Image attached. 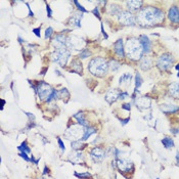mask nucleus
<instances>
[{
  "label": "nucleus",
  "mask_w": 179,
  "mask_h": 179,
  "mask_svg": "<svg viewBox=\"0 0 179 179\" xmlns=\"http://www.w3.org/2000/svg\"><path fill=\"white\" fill-rule=\"evenodd\" d=\"M71 56V52L68 48L62 49V50H55V52L52 53L51 55V60L53 63H59L60 67H65L68 63V60Z\"/></svg>",
  "instance_id": "obj_5"
},
{
  "label": "nucleus",
  "mask_w": 179,
  "mask_h": 179,
  "mask_svg": "<svg viewBox=\"0 0 179 179\" xmlns=\"http://www.w3.org/2000/svg\"><path fill=\"white\" fill-rule=\"evenodd\" d=\"M127 97H129V94H128V92H127V91H121L120 96H119V100H125V98H127Z\"/></svg>",
  "instance_id": "obj_41"
},
{
  "label": "nucleus",
  "mask_w": 179,
  "mask_h": 179,
  "mask_svg": "<svg viewBox=\"0 0 179 179\" xmlns=\"http://www.w3.org/2000/svg\"><path fill=\"white\" fill-rule=\"evenodd\" d=\"M167 18L172 24L179 25V6L172 5L171 7L168 9Z\"/></svg>",
  "instance_id": "obj_12"
},
{
  "label": "nucleus",
  "mask_w": 179,
  "mask_h": 179,
  "mask_svg": "<svg viewBox=\"0 0 179 179\" xmlns=\"http://www.w3.org/2000/svg\"><path fill=\"white\" fill-rule=\"evenodd\" d=\"M118 21L119 23L123 26H135L137 24L136 17L134 15L132 12L128 10H123L118 17Z\"/></svg>",
  "instance_id": "obj_9"
},
{
  "label": "nucleus",
  "mask_w": 179,
  "mask_h": 179,
  "mask_svg": "<svg viewBox=\"0 0 179 179\" xmlns=\"http://www.w3.org/2000/svg\"><path fill=\"white\" fill-rule=\"evenodd\" d=\"M71 68L73 70V72L77 73L78 75H82L83 68H82V63L79 59H73L71 63Z\"/></svg>",
  "instance_id": "obj_24"
},
{
  "label": "nucleus",
  "mask_w": 179,
  "mask_h": 179,
  "mask_svg": "<svg viewBox=\"0 0 179 179\" xmlns=\"http://www.w3.org/2000/svg\"><path fill=\"white\" fill-rule=\"evenodd\" d=\"M83 18L82 12H77L74 15H72L69 20V24L75 28H81V21Z\"/></svg>",
  "instance_id": "obj_21"
},
{
  "label": "nucleus",
  "mask_w": 179,
  "mask_h": 179,
  "mask_svg": "<svg viewBox=\"0 0 179 179\" xmlns=\"http://www.w3.org/2000/svg\"><path fill=\"white\" fill-rule=\"evenodd\" d=\"M170 131H171L172 134H174V135H178V134H179V127H177V128H172Z\"/></svg>",
  "instance_id": "obj_48"
},
{
  "label": "nucleus",
  "mask_w": 179,
  "mask_h": 179,
  "mask_svg": "<svg viewBox=\"0 0 179 179\" xmlns=\"http://www.w3.org/2000/svg\"><path fill=\"white\" fill-rule=\"evenodd\" d=\"M69 160L73 163V164H79V163L83 160L82 153L79 151H76L74 153H71V155H70Z\"/></svg>",
  "instance_id": "obj_27"
},
{
  "label": "nucleus",
  "mask_w": 179,
  "mask_h": 179,
  "mask_svg": "<svg viewBox=\"0 0 179 179\" xmlns=\"http://www.w3.org/2000/svg\"><path fill=\"white\" fill-rule=\"evenodd\" d=\"M120 93H121V90H118V89H111V90H108V93L105 94V100H107L110 104H114L115 101H117L119 100Z\"/></svg>",
  "instance_id": "obj_19"
},
{
  "label": "nucleus",
  "mask_w": 179,
  "mask_h": 179,
  "mask_svg": "<svg viewBox=\"0 0 179 179\" xmlns=\"http://www.w3.org/2000/svg\"><path fill=\"white\" fill-rule=\"evenodd\" d=\"M18 149L20 151V153H31V148H29L27 142L24 141L20 146H18Z\"/></svg>",
  "instance_id": "obj_35"
},
{
  "label": "nucleus",
  "mask_w": 179,
  "mask_h": 179,
  "mask_svg": "<svg viewBox=\"0 0 179 179\" xmlns=\"http://www.w3.org/2000/svg\"><path fill=\"white\" fill-rule=\"evenodd\" d=\"M160 110L166 115L176 114L179 112V105L173 104H162L160 105Z\"/></svg>",
  "instance_id": "obj_14"
},
{
  "label": "nucleus",
  "mask_w": 179,
  "mask_h": 179,
  "mask_svg": "<svg viewBox=\"0 0 179 179\" xmlns=\"http://www.w3.org/2000/svg\"><path fill=\"white\" fill-rule=\"evenodd\" d=\"M26 115H27V117L29 118V121H30V122H34L35 121V116L34 115H32L31 113H25Z\"/></svg>",
  "instance_id": "obj_47"
},
{
  "label": "nucleus",
  "mask_w": 179,
  "mask_h": 179,
  "mask_svg": "<svg viewBox=\"0 0 179 179\" xmlns=\"http://www.w3.org/2000/svg\"><path fill=\"white\" fill-rule=\"evenodd\" d=\"M33 33L36 35V36L38 38H40L41 37V34H40V28H35L33 29Z\"/></svg>",
  "instance_id": "obj_45"
},
{
  "label": "nucleus",
  "mask_w": 179,
  "mask_h": 179,
  "mask_svg": "<svg viewBox=\"0 0 179 179\" xmlns=\"http://www.w3.org/2000/svg\"><path fill=\"white\" fill-rule=\"evenodd\" d=\"M4 104H5V100H1V110H3V105H4Z\"/></svg>",
  "instance_id": "obj_55"
},
{
  "label": "nucleus",
  "mask_w": 179,
  "mask_h": 179,
  "mask_svg": "<svg viewBox=\"0 0 179 179\" xmlns=\"http://www.w3.org/2000/svg\"><path fill=\"white\" fill-rule=\"evenodd\" d=\"M174 56L171 53H163L157 59V67L161 72H167L171 69L172 65L174 63Z\"/></svg>",
  "instance_id": "obj_4"
},
{
  "label": "nucleus",
  "mask_w": 179,
  "mask_h": 179,
  "mask_svg": "<svg viewBox=\"0 0 179 179\" xmlns=\"http://www.w3.org/2000/svg\"><path fill=\"white\" fill-rule=\"evenodd\" d=\"M125 54L131 60H140L143 57L144 51L138 38H129L125 45Z\"/></svg>",
  "instance_id": "obj_2"
},
{
  "label": "nucleus",
  "mask_w": 179,
  "mask_h": 179,
  "mask_svg": "<svg viewBox=\"0 0 179 179\" xmlns=\"http://www.w3.org/2000/svg\"><path fill=\"white\" fill-rule=\"evenodd\" d=\"M26 5H27V7H28V10H29V15L30 17H34V12L31 10V7H30V5H29V3L26 2Z\"/></svg>",
  "instance_id": "obj_51"
},
{
  "label": "nucleus",
  "mask_w": 179,
  "mask_h": 179,
  "mask_svg": "<svg viewBox=\"0 0 179 179\" xmlns=\"http://www.w3.org/2000/svg\"><path fill=\"white\" fill-rule=\"evenodd\" d=\"M18 156H20L22 159H24L26 162H30L31 161V159L29 158L28 155L26 153H18Z\"/></svg>",
  "instance_id": "obj_42"
},
{
  "label": "nucleus",
  "mask_w": 179,
  "mask_h": 179,
  "mask_svg": "<svg viewBox=\"0 0 179 179\" xmlns=\"http://www.w3.org/2000/svg\"><path fill=\"white\" fill-rule=\"evenodd\" d=\"M161 142H162L163 146H164L166 149H171V148H173L174 146H175L174 140L170 136H165L164 138L161 140Z\"/></svg>",
  "instance_id": "obj_25"
},
{
  "label": "nucleus",
  "mask_w": 179,
  "mask_h": 179,
  "mask_svg": "<svg viewBox=\"0 0 179 179\" xmlns=\"http://www.w3.org/2000/svg\"><path fill=\"white\" fill-rule=\"evenodd\" d=\"M73 117H74L75 119L77 120V122H78L79 125H81V126H83V127H88V126H89L88 121H87V119L85 118L84 114H83L82 112H79V113L75 114Z\"/></svg>",
  "instance_id": "obj_23"
},
{
  "label": "nucleus",
  "mask_w": 179,
  "mask_h": 179,
  "mask_svg": "<svg viewBox=\"0 0 179 179\" xmlns=\"http://www.w3.org/2000/svg\"><path fill=\"white\" fill-rule=\"evenodd\" d=\"M54 89L46 82L40 81L36 84V94H38L40 100H46Z\"/></svg>",
  "instance_id": "obj_6"
},
{
  "label": "nucleus",
  "mask_w": 179,
  "mask_h": 179,
  "mask_svg": "<svg viewBox=\"0 0 179 179\" xmlns=\"http://www.w3.org/2000/svg\"><path fill=\"white\" fill-rule=\"evenodd\" d=\"M108 63L102 57H94L88 63V70L92 75L102 77L108 72Z\"/></svg>",
  "instance_id": "obj_3"
},
{
  "label": "nucleus",
  "mask_w": 179,
  "mask_h": 179,
  "mask_svg": "<svg viewBox=\"0 0 179 179\" xmlns=\"http://www.w3.org/2000/svg\"><path fill=\"white\" fill-rule=\"evenodd\" d=\"M134 82H135V87H134V92L133 93H136L139 92V88L141 87L142 83H143V80L141 78V75L139 73H136L135 74V79H134Z\"/></svg>",
  "instance_id": "obj_29"
},
{
  "label": "nucleus",
  "mask_w": 179,
  "mask_h": 179,
  "mask_svg": "<svg viewBox=\"0 0 179 179\" xmlns=\"http://www.w3.org/2000/svg\"><path fill=\"white\" fill-rule=\"evenodd\" d=\"M85 127H83L79 124H73L71 127L68 128L66 132V136L69 139L73 140H82V137L84 135Z\"/></svg>",
  "instance_id": "obj_7"
},
{
  "label": "nucleus",
  "mask_w": 179,
  "mask_h": 179,
  "mask_svg": "<svg viewBox=\"0 0 179 179\" xmlns=\"http://www.w3.org/2000/svg\"><path fill=\"white\" fill-rule=\"evenodd\" d=\"M138 39H139L140 43H141V45H142L144 54H148L152 51V41L149 40V38L144 34L140 35V36L138 37Z\"/></svg>",
  "instance_id": "obj_17"
},
{
  "label": "nucleus",
  "mask_w": 179,
  "mask_h": 179,
  "mask_svg": "<svg viewBox=\"0 0 179 179\" xmlns=\"http://www.w3.org/2000/svg\"><path fill=\"white\" fill-rule=\"evenodd\" d=\"M114 50L116 55L119 57V59H124L126 56L125 54V47H124L123 44V39H118L114 44Z\"/></svg>",
  "instance_id": "obj_15"
},
{
  "label": "nucleus",
  "mask_w": 179,
  "mask_h": 179,
  "mask_svg": "<svg viewBox=\"0 0 179 179\" xmlns=\"http://www.w3.org/2000/svg\"><path fill=\"white\" fill-rule=\"evenodd\" d=\"M131 80H132V75L130 73H124V74L120 77L119 79V84L120 85H126L129 86L131 84Z\"/></svg>",
  "instance_id": "obj_26"
},
{
  "label": "nucleus",
  "mask_w": 179,
  "mask_h": 179,
  "mask_svg": "<svg viewBox=\"0 0 179 179\" xmlns=\"http://www.w3.org/2000/svg\"><path fill=\"white\" fill-rule=\"evenodd\" d=\"M47 173H49V168H47V166H45L44 167V171H43V174L45 175V174H47Z\"/></svg>",
  "instance_id": "obj_52"
},
{
  "label": "nucleus",
  "mask_w": 179,
  "mask_h": 179,
  "mask_svg": "<svg viewBox=\"0 0 179 179\" xmlns=\"http://www.w3.org/2000/svg\"><path fill=\"white\" fill-rule=\"evenodd\" d=\"M169 94L173 98L179 100V82H173L168 87Z\"/></svg>",
  "instance_id": "obj_22"
},
{
  "label": "nucleus",
  "mask_w": 179,
  "mask_h": 179,
  "mask_svg": "<svg viewBox=\"0 0 179 179\" xmlns=\"http://www.w3.org/2000/svg\"><path fill=\"white\" fill-rule=\"evenodd\" d=\"M100 28H101V33H102V35H104V37L105 38V39H108V34L105 33V31H104V24H101V26H100Z\"/></svg>",
  "instance_id": "obj_50"
},
{
  "label": "nucleus",
  "mask_w": 179,
  "mask_h": 179,
  "mask_svg": "<svg viewBox=\"0 0 179 179\" xmlns=\"http://www.w3.org/2000/svg\"><path fill=\"white\" fill-rule=\"evenodd\" d=\"M126 4H127V7H128V11L130 12H137V11H140L142 8V5H143V1L141 0H131V1H126Z\"/></svg>",
  "instance_id": "obj_18"
},
{
  "label": "nucleus",
  "mask_w": 179,
  "mask_h": 179,
  "mask_svg": "<svg viewBox=\"0 0 179 179\" xmlns=\"http://www.w3.org/2000/svg\"><path fill=\"white\" fill-rule=\"evenodd\" d=\"M91 12L98 18V20H100V8H98L97 6H96V7H94V9Z\"/></svg>",
  "instance_id": "obj_40"
},
{
  "label": "nucleus",
  "mask_w": 179,
  "mask_h": 179,
  "mask_svg": "<svg viewBox=\"0 0 179 179\" xmlns=\"http://www.w3.org/2000/svg\"><path fill=\"white\" fill-rule=\"evenodd\" d=\"M108 67H110V69L115 73L121 68V63L119 62H117L116 59H112L110 60V63H108Z\"/></svg>",
  "instance_id": "obj_32"
},
{
  "label": "nucleus",
  "mask_w": 179,
  "mask_h": 179,
  "mask_svg": "<svg viewBox=\"0 0 179 179\" xmlns=\"http://www.w3.org/2000/svg\"><path fill=\"white\" fill-rule=\"evenodd\" d=\"M91 55V52L89 51V49L87 48H83L81 51H80V53H79V59H87V57H89Z\"/></svg>",
  "instance_id": "obj_34"
},
{
  "label": "nucleus",
  "mask_w": 179,
  "mask_h": 179,
  "mask_svg": "<svg viewBox=\"0 0 179 179\" xmlns=\"http://www.w3.org/2000/svg\"><path fill=\"white\" fill-rule=\"evenodd\" d=\"M67 38L63 34H57L52 41L53 46L55 47V50H62L67 48Z\"/></svg>",
  "instance_id": "obj_11"
},
{
  "label": "nucleus",
  "mask_w": 179,
  "mask_h": 179,
  "mask_svg": "<svg viewBox=\"0 0 179 179\" xmlns=\"http://www.w3.org/2000/svg\"><path fill=\"white\" fill-rule=\"evenodd\" d=\"M73 3H74V4L77 6V8H78V10L80 12H82V14H85V12H87V10H86V9L84 8V6H82L78 1H76V0H75V1H73Z\"/></svg>",
  "instance_id": "obj_37"
},
{
  "label": "nucleus",
  "mask_w": 179,
  "mask_h": 179,
  "mask_svg": "<svg viewBox=\"0 0 179 179\" xmlns=\"http://www.w3.org/2000/svg\"><path fill=\"white\" fill-rule=\"evenodd\" d=\"M74 175L76 177H78L80 179H89L91 178V174L89 172H84V173H78V172H75Z\"/></svg>",
  "instance_id": "obj_36"
},
{
  "label": "nucleus",
  "mask_w": 179,
  "mask_h": 179,
  "mask_svg": "<svg viewBox=\"0 0 179 179\" xmlns=\"http://www.w3.org/2000/svg\"><path fill=\"white\" fill-rule=\"evenodd\" d=\"M89 155H90V158L95 163H100L107 158V153L104 152V149L98 148V146H95V148H92L90 153H89Z\"/></svg>",
  "instance_id": "obj_10"
},
{
  "label": "nucleus",
  "mask_w": 179,
  "mask_h": 179,
  "mask_svg": "<svg viewBox=\"0 0 179 179\" xmlns=\"http://www.w3.org/2000/svg\"><path fill=\"white\" fill-rule=\"evenodd\" d=\"M136 21L140 27H153L163 24L165 21V12L163 9L155 6H145L136 15Z\"/></svg>",
  "instance_id": "obj_1"
},
{
  "label": "nucleus",
  "mask_w": 179,
  "mask_h": 179,
  "mask_svg": "<svg viewBox=\"0 0 179 179\" xmlns=\"http://www.w3.org/2000/svg\"><path fill=\"white\" fill-rule=\"evenodd\" d=\"M39 161H40V159H35V157L32 155V157H31V162L32 163H34L35 165H38V163H39Z\"/></svg>",
  "instance_id": "obj_49"
},
{
  "label": "nucleus",
  "mask_w": 179,
  "mask_h": 179,
  "mask_svg": "<svg viewBox=\"0 0 179 179\" xmlns=\"http://www.w3.org/2000/svg\"><path fill=\"white\" fill-rule=\"evenodd\" d=\"M116 163H117V169L121 173L126 174L134 171V164L129 159H125V158L116 159Z\"/></svg>",
  "instance_id": "obj_8"
},
{
  "label": "nucleus",
  "mask_w": 179,
  "mask_h": 179,
  "mask_svg": "<svg viewBox=\"0 0 179 179\" xmlns=\"http://www.w3.org/2000/svg\"><path fill=\"white\" fill-rule=\"evenodd\" d=\"M134 104H135L136 107L139 108L140 110H146V108H151L152 101L148 97L141 96V97H137L136 100H134Z\"/></svg>",
  "instance_id": "obj_16"
},
{
  "label": "nucleus",
  "mask_w": 179,
  "mask_h": 179,
  "mask_svg": "<svg viewBox=\"0 0 179 179\" xmlns=\"http://www.w3.org/2000/svg\"><path fill=\"white\" fill-rule=\"evenodd\" d=\"M175 160H176V163L179 165V152L176 153V157H175Z\"/></svg>",
  "instance_id": "obj_53"
},
{
  "label": "nucleus",
  "mask_w": 179,
  "mask_h": 179,
  "mask_svg": "<svg viewBox=\"0 0 179 179\" xmlns=\"http://www.w3.org/2000/svg\"><path fill=\"white\" fill-rule=\"evenodd\" d=\"M153 66V60L151 56H143L139 62V68L142 71H148Z\"/></svg>",
  "instance_id": "obj_20"
},
{
  "label": "nucleus",
  "mask_w": 179,
  "mask_h": 179,
  "mask_svg": "<svg viewBox=\"0 0 179 179\" xmlns=\"http://www.w3.org/2000/svg\"><path fill=\"white\" fill-rule=\"evenodd\" d=\"M122 8H121L120 5H116V4H112L110 9H108V14L111 15H117V17H119V14L122 12Z\"/></svg>",
  "instance_id": "obj_30"
},
{
  "label": "nucleus",
  "mask_w": 179,
  "mask_h": 179,
  "mask_svg": "<svg viewBox=\"0 0 179 179\" xmlns=\"http://www.w3.org/2000/svg\"><path fill=\"white\" fill-rule=\"evenodd\" d=\"M83 45V41L80 38L73 36L68 38L67 40V48L68 49H81V47ZM82 50V49H81Z\"/></svg>",
  "instance_id": "obj_13"
},
{
  "label": "nucleus",
  "mask_w": 179,
  "mask_h": 179,
  "mask_svg": "<svg viewBox=\"0 0 179 179\" xmlns=\"http://www.w3.org/2000/svg\"><path fill=\"white\" fill-rule=\"evenodd\" d=\"M96 128L95 127H92V126H88V127H85V130H84V135L82 137V140H87L89 137H90L92 134L96 133Z\"/></svg>",
  "instance_id": "obj_28"
},
{
  "label": "nucleus",
  "mask_w": 179,
  "mask_h": 179,
  "mask_svg": "<svg viewBox=\"0 0 179 179\" xmlns=\"http://www.w3.org/2000/svg\"><path fill=\"white\" fill-rule=\"evenodd\" d=\"M59 97H60L63 100H65V98L69 100V98H70V92L68 91V89H67V88L60 89V90L59 91Z\"/></svg>",
  "instance_id": "obj_33"
},
{
  "label": "nucleus",
  "mask_w": 179,
  "mask_h": 179,
  "mask_svg": "<svg viewBox=\"0 0 179 179\" xmlns=\"http://www.w3.org/2000/svg\"><path fill=\"white\" fill-rule=\"evenodd\" d=\"M120 121H121V124H122L123 126H125L126 124H128L130 122V117L126 118V119H120Z\"/></svg>",
  "instance_id": "obj_46"
},
{
  "label": "nucleus",
  "mask_w": 179,
  "mask_h": 179,
  "mask_svg": "<svg viewBox=\"0 0 179 179\" xmlns=\"http://www.w3.org/2000/svg\"><path fill=\"white\" fill-rule=\"evenodd\" d=\"M46 12H47V17L52 18V10H51L49 4H46Z\"/></svg>",
  "instance_id": "obj_44"
},
{
  "label": "nucleus",
  "mask_w": 179,
  "mask_h": 179,
  "mask_svg": "<svg viewBox=\"0 0 179 179\" xmlns=\"http://www.w3.org/2000/svg\"><path fill=\"white\" fill-rule=\"evenodd\" d=\"M175 69H176L177 70V77H178V78H179V63H177V65H175Z\"/></svg>",
  "instance_id": "obj_54"
},
{
  "label": "nucleus",
  "mask_w": 179,
  "mask_h": 179,
  "mask_svg": "<svg viewBox=\"0 0 179 179\" xmlns=\"http://www.w3.org/2000/svg\"><path fill=\"white\" fill-rule=\"evenodd\" d=\"M122 108H123V110L127 111V112H130L131 111V104H130V102H128V104H122Z\"/></svg>",
  "instance_id": "obj_43"
},
{
  "label": "nucleus",
  "mask_w": 179,
  "mask_h": 179,
  "mask_svg": "<svg viewBox=\"0 0 179 179\" xmlns=\"http://www.w3.org/2000/svg\"><path fill=\"white\" fill-rule=\"evenodd\" d=\"M72 149H75V151H80L81 148H83L85 146V144L83 143V140H73L71 142Z\"/></svg>",
  "instance_id": "obj_31"
},
{
  "label": "nucleus",
  "mask_w": 179,
  "mask_h": 179,
  "mask_svg": "<svg viewBox=\"0 0 179 179\" xmlns=\"http://www.w3.org/2000/svg\"><path fill=\"white\" fill-rule=\"evenodd\" d=\"M57 142H59V148L62 149V152H65L66 151V146H65V143L63 142V140H62L60 137H57Z\"/></svg>",
  "instance_id": "obj_39"
},
{
  "label": "nucleus",
  "mask_w": 179,
  "mask_h": 179,
  "mask_svg": "<svg viewBox=\"0 0 179 179\" xmlns=\"http://www.w3.org/2000/svg\"><path fill=\"white\" fill-rule=\"evenodd\" d=\"M52 34H53V29L51 27H48L45 30V39H49V38H51Z\"/></svg>",
  "instance_id": "obj_38"
}]
</instances>
